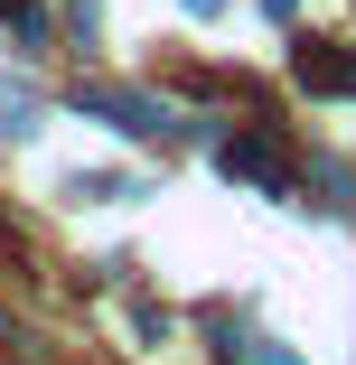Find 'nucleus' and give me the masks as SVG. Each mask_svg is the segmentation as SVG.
<instances>
[{"mask_svg":"<svg viewBox=\"0 0 356 365\" xmlns=\"http://www.w3.org/2000/svg\"><path fill=\"white\" fill-rule=\"evenodd\" d=\"M76 113H94L103 131H131V140L178 131V113H169L160 94H131V85H76Z\"/></svg>","mask_w":356,"mask_h":365,"instance_id":"1","label":"nucleus"},{"mask_svg":"<svg viewBox=\"0 0 356 365\" xmlns=\"http://www.w3.org/2000/svg\"><path fill=\"white\" fill-rule=\"evenodd\" d=\"M225 169H235V178H253V187H281L291 150H281V131H235V140H225Z\"/></svg>","mask_w":356,"mask_h":365,"instance_id":"2","label":"nucleus"},{"mask_svg":"<svg viewBox=\"0 0 356 365\" xmlns=\"http://www.w3.org/2000/svg\"><path fill=\"white\" fill-rule=\"evenodd\" d=\"M291 66H300V85H310V94H347V85H356V56H337V38H300Z\"/></svg>","mask_w":356,"mask_h":365,"instance_id":"3","label":"nucleus"},{"mask_svg":"<svg viewBox=\"0 0 356 365\" xmlns=\"http://www.w3.org/2000/svg\"><path fill=\"white\" fill-rule=\"evenodd\" d=\"M0 131H10V140L38 131V94H29V85H0Z\"/></svg>","mask_w":356,"mask_h":365,"instance_id":"4","label":"nucleus"},{"mask_svg":"<svg viewBox=\"0 0 356 365\" xmlns=\"http://www.w3.org/2000/svg\"><path fill=\"white\" fill-rule=\"evenodd\" d=\"M66 197L76 206H113V197H151V178H76Z\"/></svg>","mask_w":356,"mask_h":365,"instance_id":"5","label":"nucleus"},{"mask_svg":"<svg viewBox=\"0 0 356 365\" xmlns=\"http://www.w3.org/2000/svg\"><path fill=\"white\" fill-rule=\"evenodd\" d=\"M310 178H319V197H328V206H347V169H337V160H310Z\"/></svg>","mask_w":356,"mask_h":365,"instance_id":"6","label":"nucleus"},{"mask_svg":"<svg viewBox=\"0 0 356 365\" xmlns=\"http://www.w3.org/2000/svg\"><path fill=\"white\" fill-rule=\"evenodd\" d=\"M253 365H300V356H291V346H272V337H263V346H253Z\"/></svg>","mask_w":356,"mask_h":365,"instance_id":"7","label":"nucleus"},{"mask_svg":"<svg viewBox=\"0 0 356 365\" xmlns=\"http://www.w3.org/2000/svg\"><path fill=\"white\" fill-rule=\"evenodd\" d=\"M178 10H197V19H216V10H225V0H178Z\"/></svg>","mask_w":356,"mask_h":365,"instance_id":"8","label":"nucleus"},{"mask_svg":"<svg viewBox=\"0 0 356 365\" xmlns=\"http://www.w3.org/2000/svg\"><path fill=\"white\" fill-rule=\"evenodd\" d=\"M291 10H300V0H263V19H291Z\"/></svg>","mask_w":356,"mask_h":365,"instance_id":"9","label":"nucleus"}]
</instances>
